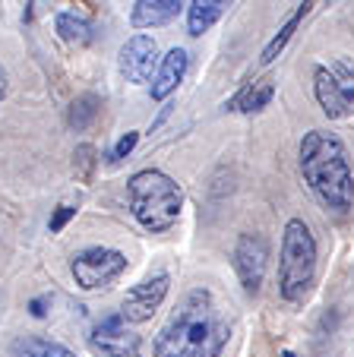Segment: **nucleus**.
Listing matches in <instances>:
<instances>
[{
    "label": "nucleus",
    "instance_id": "nucleus-1",
    "mask_svg": "<svg viewBox=\"0 0 354 357\" xmlns=\"http://www.w3.org/2000/svg\"><path fill=\"white\" fill-rule=\"evenodd\" d=\"M231 335L225 307L209 288L184 297L152 342L155 357H219Z\"/></svg>",
    "mask_w": 354,
    "mask_h": 357
},
{
    "label": "nucleus",
    "instance_id": "nucleus-2",
    "mask_svg": "<svg viewBox=\"0 0 354 357\" xmlns=\"http://www.w3.org/2000/svg\"><path fill=\"white\" fill-rule=\"evenodd\" d=\"M301 174L314 196L332 212L354 206V171L345 142L329 130H310L301 139Z\"/></svg>",
    "mask_w": 354,
    "mask_h": 357
},
{
    "label": "nucleus",
    "instance_id": "nucleus-3",
    "mask_svg": "<svg viewBox=\"0 0 354 357\" xmlns=\"http://www.w3.org/2000/svg\"><path fill=\"white\" fill-rule=\"evenodd\" d=\"M127 199H130L133 218L146 231H152V234L174 228L184 209V190L177 187V181H171L165 171H155V168H146L130 177Z\"/></svg>",
    "mask_w": 354,
    "mask_h": 357
},
{
    "label": "nucleus",
    "instance_id": "nucleus-4",
    "mask_svg": "<svg viewBox=\"0 0 354 357\" xmlns=\"http://www.w3.org/2000/svg\"><path fill=\"white\" fill-rule=\"evenodd\" d=\"M316 282V241L304 218H291L281 234L279 294L288 303H304Z\"/></svg>",
    "mask_w": 354,
    "mask_h": 357
},
{
    "label": "nucleus",
    "instance_id": "nucleus-5",
    "mask_svg": "<svg viewBox=\"0 0 354 357\" xmlns=\"http://www.w3.org/2000/svg\"><path fill=\"white\" fill-rule=\"evenodd\" d=\"M314 92L326 117H332V121L354 117V61L339 57L332 63L316 67Z\"/></svg>",
    "mask_w": 354,
    "mask_h": 357
},
{
    "label": "nucleus",
    "instance_id": "nucleus-6",
    "mask_svg": "<svg viewBox=\"0 0 354 357\" xmlns=\"http://www.w3.org/2000/svg\"><path fill=\"white\" fill-rule=\"evenodd\" d=\"M70 272H73L76 284L82 291H98V288H108L114 278H121L127 272V257L121 250H111V247H89L73 257Z\"/></svg>",
    "mask_w": 354,
    "mask_h": 357
},
{
    "label": "nucleus",
    "instance_id": "nucleus-7",
    "mask_svg": "<svg viewBox=\"0 0 354 357\" xmlns=\"http://www.w3.org/2000/svg\"><path fill=\"white\" fill-rule=\"evenodd\" d=\"M266 266H269V243L263 234H241L234 243V272L241 278L244 291L256 294L266 278Z\"/></svg>",
    "mask_w": 354,
    "mask_h": 357
},
{
    "label": "nucleus",
    "instance_id": "nucleus-8",
    "mask_svg": "<svg viewBox=\"0 0 354 357\" xmlns=\"http://www.w3.org/2000/svg\"><path fill=\"white\" fill-rule=\"evenodd\" d=\"M168 288H171V278H168L165 272H158V275L133 284V288L127 291V297H124L121 317L127 319V323H146V319H152L155 310L165 303Z\"/></svg>",
    "mask_w": 354,
    "mask_h": 357
},
{
    "label": "nucleus",
    "instance_id": "nucleus-9",
    "mask_svg": "<svg viewBox=\"0 0 354 357\" xmlns=\"http://www.w3.org/2000/svg\"><path fill=\"white\" fill-rule=\"evenodd\" d=\"M89 348L101 357H136L140 338L127 329V319L117 313V317H108L95 326L89 335Z\"/></svg>",
    "mask_w": 354,
    "mask_h": 357
},
{
    "label": "nucleus",
    "instance_id": "nucleus-10",
    "mask_svg": "<svg viewBox=\"0 0 354 357\" xmlns=\"http://www.w3.org/2000/svg\"><path fill=\"white\" fill-rule=\"evenodd\" d=\"M117 63H121V76L127 82H136V86L149 82L152 73L158 70V45H155V38H149V35H133V38L121 47Z\"/></svg>",
    "mask_w": 354,
    "mask_h": 357
},
{
    "label": "nucleus",
    "instance_id": "nucleus-11",
    "mask_svg": "<svg viewBox=\"0 0 354 357\" xmlns=\"http://www.w3.org/2000/svg\"><path fill=\"white\" fill-rule=\"evenodd\" d=\"M187 63H190V57L184 47H171V51L161 57L158 70H155V76H152V98L155 101H165L174 89L181 86L184 76H187Z\"/></svg>",
    "mask_w": 354,
    "mask_h": 357
},
{
    "label": "nucleus",
    "instance_id": "nucleus-12",
    "mask_svg": "<svg viewBox=\"0 0 354 357\" xmlns=\"http://www.w3.org/2000/svg\"><path fill=\"white\" fill-rule=\"evenodd\" d=\"M184 0H136L133 13H130V26L133 29H155L165 26L177 16Z\"/></svg>",
    "mask_w": 354,
    "mask_h": 357
},
{
    "label": "nucleus",
    "instance_id": "nucleus-13",
    "mask_svg": "<svg viewBox=\"0 0 354 357\" xmlns=\"http://www.w3.org/2000/svg\"><path fill=\"white\" fill-rule=\"evenodd\" d=\"M272 95H275L272 79H253V82H247L241 92L234 95V101L231 105H225V108L244 111V114H256V111H263L269 101H272Z\"/></svg>",
    "mask_w": 354,
    "mask_h": 357
},
{
    "label": "nucleus",
    "instance_id": "nucleus-14",
    "mask_svg": "<svg viewBox=\"0 0 354 357\" xmlns=\"http://www.w3.org/2000/svg\"><path fill=\"white\" fill-rule=\"evenodd\" d=\"M221 13H225V0H193L187 10V32L200 38L221 20Z\"/></svg>",
    "mask_w": 354,
    "mask_h": 357
},
{
    "label": "nucleus",
    "instance_id": "nucleus-15",
    "mask_svg": "<svg viewBox=\"0 0 354 357\" xmlns=\"http://www.w3.org/2000/svg\"><path fill=\"white\" fill-rule=\"evenodd\" d=\"M310 7H314V0H304L301 7L294 10V16L285 22V26L279 29V35H275V38L266 45V51H263V63H272L275 57H279L281 51H285V45H288V41H291V35L297 32V26H301V22H304V16L310 13Z\"/></svg>",
    "mask_w": 354,
    "mask_h": 357
},
{
    "label": "nucleus",
    "instance_id": "nucleus-16",
    "mask_svg": "<svg viewBox=\"0 0 354 357\" xmlns=\"http://www.w3.org/2000/svg\"><path fill=\"white\" fill-rule=\"evenodd\" d=\"M57 35H61L67 45H89L92 41V26H89L86 20H80V16L73 13H61L57 16Z\"/></svg>",
    "mask_w": 354,
    "mask_h": 357
},
{
    "label": "nucleus",
    "instance_id": "nucleus-17",
    "mask_svg": "<svg viewBox=\"0 0 354 357\" xmlns=\"http://www.w3.org/2000/svg\"><path fill=\"white\" fill-rule=\"evenodd\" d=\"M98 108H101V98L92 92L80 95V98L73 101V108H70V127L73 130H86L89 123L98 117Z\"/></svg>",
    "mask_w": 354,
    "mask_h": 357
},
{
    "label": "nucleus",
    "instance_id": "nucleus-18",
    "mask_svg": "<svg viewBox=\"0 0 354 357\" xmlns=\"http://www.w3.org/2000/svg\"><path fill=\"white\" fill-rule=\"evenodd\" d=\"M95 168H98V152H95L92 142L76 146V152H73V174H76V181L89 183L95 177Z\"/></svg>",
    "mask_w": 354,
    "mask_h": 357
},
{
    "label": "nucleus",
    "instance_id": "nucleus-19",
    "mask_svg": "<svg viewBox=\"0 0 354 357\" xmlns=\"http://www.w3.org/2000/svg\"><path fill=\"white\" fill-rule=\"evenodd\" d=\"M22 357H76L70 348L57 342H45V338H32L22 344Z\"/></svg>",
    "mask_w": 354,
    "mask_h": 357
},
{
    "label": "nucleus",
    "instance_id": "nucleus-20",
    "mask_svg": "<svg viewBox=\"0 0 354 357\" xmlns=\"http://www.w3.org/2000/svg\"><path fill=\"white\" fill-rule=\"evenodd\" d=\"M136 142H140V133H133V130H130L127 136H121V139H117V146H114V152H111V162H124V158H127L130 152L136 149Z\"/></svg>",
    "mask_w": 354,
    "mask_h": 357
},
{
    "label": "nucleus",
    "instance_id": "nucleus-21",
    "mask_svg": "<svg viewBox=\"0 0 354 357\" xmlns=\"http://www.w3.org/2000/svg\"><path fill=\"white\" fill-rule=\"evenodd\" d=\"M73 215H76V209H73V206H61V209L54 212L51 225H47V228H51V234H61V231H64V225H67Z\"/></svg>",
    "mask_w": 354,
    "mask_h": 357
},
{
    "label": "nucleus",
    "instance_id": "nucleus-22",
    "mask_svg": "<svg viewBox=\"0 0 354 357\" xmlns=\"http://www.w3.org/2000/svg\"><path fill=\"white\" fill-rule=\"evenodd\" d=\"M45 303H47V297H35L29 307H32V317H45Z\"/></svg>",
    "mask_w": 354,
    "mask_h": 357
},
{
    "label": "nucleus",
    "instance_id": "nucleus-23",
    "mask_svg": "<svg viewBox=\"0 0 354 357\" xmlns=\"http://www.w3.org/2000/svg\"><path fill=\"white\" fill-rule=\"evenodd\" d=\"M7 86H10V79H7V70L0 67V101H3V95H7Z\"/></svg>",
    "mask_w": 354,
    "mask_h": 357
},
{
    "label": "nucleus",
    "instance_id": "nucleus-24",
    "mask_svg": "<svg viewBox=\"0 0 354 357\" xmlns=\"http://www.w3.org/2000/svg\"><path fill=\"white\" fill-rule=\"evenodd\" d=\"M136 357H140V354H136Z\"/></svg>",
    "mask_w": 354,
    "mask_h": 357
}]
</instances>
